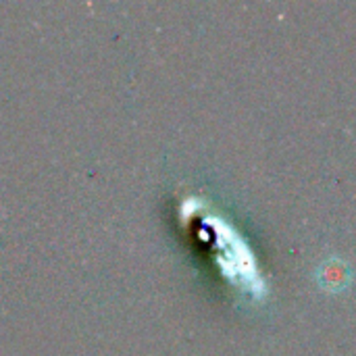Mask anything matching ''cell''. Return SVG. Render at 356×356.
Masks as SVG:
<instances>
[{
	"label": "cell",
	"mask_w": 356,
	"mask_h": 356,
	"mask_svg": "<svg viewBox=\"0 0 356 356\" xmlns=\"http://www.w3.org/2000/svg\"><path fill=\"white\" fill-rule=\"evenodd\" d=\"M317 277H319V284L327 290H342L350 284V277H353V269L346 261L338 259V257H332L327 259L325 263H321L319 271H317Z\"/></svg>",
	"instance_id": "6da1fadb"
}]
</instances>
